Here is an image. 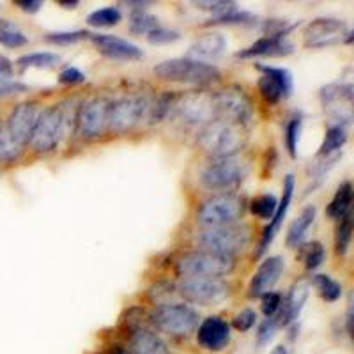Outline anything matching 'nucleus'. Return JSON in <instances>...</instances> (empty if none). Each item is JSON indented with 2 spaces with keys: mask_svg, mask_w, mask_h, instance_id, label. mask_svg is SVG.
Instances as JSON below:
<instances>
[{
  "mask_svg": "<svg viewBox=\"0 0 354 354\" xmlns=\"http://www.w3.org/2000/svg\"><path fill=\"white\" fill-rule=\"evenodd\" d=\"M246 142V129L243 124L230 122L225 119H214L213 122L205 124L198 137V144L207 153L218 158H232L234 154L239 153Z\"/></svg>",
  "mask_w": 354,
  "mask_h": 354,
  "instance_id": "obj_1",
  "label": "nucleus"
},
{
  "mask_svg": "<svg viewBox=\"0 0 354 354\" xmlns=\"http://www.w3.org/2000/svg\"><path fill=\"white\" fill-rule=\"evenodd\" d=\"M250 238H252L250 227L225 225L198 230L194 236V243L202 252L234 257L238 252H243L248 246Z\"/></svg>",
  "mask_w": 354,
  "mask_h": 354,
  "instance_id": "obj_2",
  "label": "nucleus"
},
{
  "mask_svg": "<svg viewBox=\"0 0 354 354\" xmlns=\"http://www.w3.org/2000/svg\"><path fill=\"white\" fill-rule=\"evenodd\" d=\"M154 73L163 80L179 84L204 85L211 84L220 77L216 66L209 62H198L194 59H169L154 66Z\"/></svg>",
  "mask_w": 354,
  "mask_h": 354,
  "instance_id": "obj_3",
  "label": "nucleus"
},
{
  "mask_svg": "<svg viewBox=\"0 0 354 354\" xmlns=\"http://www.w3.org/2000/svg\"><path fill=\"white\" fill-rule=\"evenodd\" d=\"M245 213V202L238 195L218 194L202 202L197 209L198 225L209 227L234 225Z\"/></svg>",
  "mask_w": 354,
  "mask_h": 354,
  "instance_id": "obj_4",
  "label": "nucleus"
},
{
  "mask_svg": "<svg viewBox=\"0 0 354 354\" xmlns=\"http://www.w3.org/2000/svg\"><path fill=\"white\" fill-rule=\"evenodd\" d=\"M234 257L211 254V252H189L177 261V273L183 278L202 277V278H220L232 273Z\"/></svg>",
  "mask_w": 354,
  "mask_h": 354,
  "instance_id": "obj_5",
  "label": "nucleus"
},
{
  "mask_svg": "<svg viewBox=\"0 0 354 354\" xmlns=\"http://www.w3.org/2000/svg\"><path fill=\"white\" fill-rule=\"evenodd\" d=\"M198 314L181 303H163L151 312V322L158 330L176 337H188L198 328Z\"/></svg>",
  "mask_w": 354,
  "mask_h": 354,
  "instance_id": "obj_6",
  "label": "nucleus"
},
{
  "mask_svg": "<svg viewBox=\"0 0 354 354\" xmlns=\"http://www.w3.org/2000/svg\"><path fill=\"white\" fill-rule=\"evenodd\" d=\"M246 176V167L238 158H218L201 170L198 181L209 192H229L239 186Z\"/></svg>",
  "mask_w": 354,
  "mask_h": 354,
  "instance_id": "obj_7",
  "label": "nucleus"
},
{
  "mask_svg": "<svg viewBox=\"0 0 354 354\" xmlns=\"http://www.w3.org/2000/svg\"><path fill=\"white\" fill-rule=\"evenodd\" d=\"M66 129H68V117L64 109L61 105L46 106L41 110L30 144L37 153H50L61 144Z\"/></svg>",
  "mask_w": 354,
  "mask_h": 354,
  "instance_id": "obj_8",
  "label": "nucleus"
},
{
  "mask_svg": "<svg viewBox=\"0 0 354 354\" xmlns=\"http://www.w3.org/2000/svg\"><path fill=\"white\" fill-rule=\"evenodd\" d=\"M151 103L144 94H128L110 103L109 129L126 133L149 117Z\"/></svg>",
  "mask_w": 354,
  "mask_h": 354,
  "instance_id": "obj_9",
  "label": "nucleus"
},
{
  "mask_svg": "<svg viewBox=\"0 0 354 354\" xmlns=\"http://www.w3.org/2000/svg\"><path fill=\"white\" fill-rule=\"evenodd\" d=\"M342 41H351V30L337 18H315L303 32V44L306 48H326Z\"/></svg>",
  "mask_w": 354,
  "mask_h": 354,
  "instance_id": "obj_10",
  "label": "nucleus"
},
{
  "mask_svg": "<svg viewBox=\"0 0 354 354\" xmlns=\"http://www.w3.org/2000/svg\"><path fill=\"white\" fill-rule=\"evenodd\" d=\"M179 292L188 301L209 306L223 301L230 294V287L220 278L192 277L183 278L179 283Z\"/></svg>",
  "mask_w": 354,
  "mask_h": 354,
  "instance_id": "obj_11",
  "label": "nucleus"
},
{
  "mask_svg": "<svg viewBox=\"0 0 354 354\" xmlns=\"http://www.w3.org/2000/svg\"><path fill=\"white\" fill-rule=\"evenodd\" d=\"M214 96L218 119H225L230 122H238L245 126L252 117V101L246 93L239 87H227L218 91Z\"/></svg>",
  "mask_w": 354,
  "mask_h": 354,
  "instance_id": "obj_12",
  "label": "nucleus"
},
{
  "mask_svg": "<svg viewBox=\"0 0 354 354\" xmlns=\"http://www.w3.org/2000/svg\"><path fill=\"white\" fill-rule=\"evenodd\" d=\"M110 101L105 97H93L85 101L77 113V126L82 137L96 138L109 128Z\"/></svg>",
  "mask_w": 354,
  "mask_h": 354,
  "instance_id": "obj_13",
  "label": "nucleus"
},
{
  "mask_svg": "<svg viewBox=\"0 0 354 354\" xmlns=\"http://www.w3.org/2000/svg\"><path fill=\"white\" fill-rule=\"evenodd\" d=\"M176 110L188 124H209L216 119L214 96L211 93H188L176 103Z\"/></svg>",
  "mask_w": 354,
  "mask_h": 354,
  "instance_id": "obj_14",
  "label": "nucleus"
},
{
  "mask_svg": "<svg viewBox=\"0 0 354 354\" xmlns=\"http://www.w3.org/2000/svg\"><path fill=\"white\" fill-rule=\"evenodd\" d=\"M257 69L262 73V77L259 78V91L268 103H278L292 94L294 80L289 69L261 64Z\"/></svg>",
  "mask_w": 354,
  "mask_h": 354,
  "instance_id": "obj_15",
  "label": "nucleus"
},
{
  "mask_svg": "<svg viewBox=\"0 0 354 354\" xmlns=\"http://www.w3.org/2000/svg\"><path fill=\"white\" fill-rule=\"evenodd\" d=\"M39 113L41 110L36 103H20L12 109L11 115L6 121V128L18 145L24 147L30 144Z\"/></svg>",
  "mask_w": 354,
  "mask_h": 354,
  "instance_id": "obj_16",
  "label": "nucleus"
},
{
  "mask_svg": "<svg viewBox=\"0 0 354 354\" xmlns=\"http://www.w3.org/2000/svg\"><path fill=\"white\" fill-rule=\"evenodd\" d=\"M91 41L97 48L101 55L109 57L112 61L121 62H133L144 59V52L140 46L129 43L128 39H122L119 36H112V34H93Z\"/></svg>",
  "mask_w": 354,
  "mask_h": 354,
  "instance_id": "obj_17",
  "label": "nucleus"
},
{
  "mask_svg": "<svg viewBox=\"0 0 354 354\" xmlns=\"http://www.w3.org/2000/svg\"><path fill=\"white\" fill-rule=\"evenodd\" d=\"M283 270H286V261L280 255H274V257H268L261 266L259 270L255 271L252 282L248 287V296L250 298H261L262 294L270 292L277 282L282 277Z\"/></svg>",
  "mask_w": 354,
  "mask_h": 354,
  "instance_id": "obj_18",
  "label": "nucleus"
},
{
  "mask_svg": "<svg viewBox=\"0 0 354 354\" xmlns=\"http://www.w3.org/2000/svg\"><path fill=\"white\" fill-rule=\"evenodd\" d=\"M294 186H296L294 176L292 174H289V176H286V179H283V194L277 205V213H274V216L270 220V225L266 227L264 232H262V239L261 243H259V250L255 252L257 257L264 255L266 250L270 248V245L274 241V238H277L278 230H280V227H282L283 220H286L287 216V211H289L290 201H292V195H294Z\"/></svg>",
  "mask_w": 354,
  "mask_h": 354,
  "instance_id": "obj_19",
  "label": "nucleus"
},
{
  "mask_svg": "<svg viewBox=\"0 0 354 354\" xmlns=\"http://www.w3.org/2000/svg\"><path fill=\"white\" fill-rule=\"evenodd\" d=\"M230 340L229 322L223 321L218 315L207 317L201 322L197 330L198 346L207 351H221Z\"/></svg>",
  "mask_w": 354,
  "mask_h": 354,
  "instance_id": "obj_20",
  "label": "nucleus"
},
{
  "mask_svg": "<svg viewBox=\"0 0 354 354\" xmlns=\"http://www.w3.org/2000/svg\"><path fill=\"white\" fill-rule=\"evenodd\" d=\"M310 292V283L306 280H299L290 287L286 298H282V305L278 308L277 319L278 326H289L290 322H294L301 314L303 305H305L306 298Z\"/></svg>",
  "mask_w": 354,
  "mask_h": 354,
  "instance_id": "obj_21",
  "label": "nucleus"
},
{
  "mask_svg": "<svg viewBox=\"0 0 354 354\" xmlns=\"http://www.w3.org/2000/svg\"><path fill=\"white\" fill-rule=\"evenodd\" d=\"M294 52L292 43L286 37H271L264 36L250 44L248 48L238 53L239 59H255V57H287Z\"/></svg>",
  "mask_w": 354,
  "mask_h": 354,
  "instance_id": "obj_22",
  "label": "nucleus"
},
{
  "mask_svg": "<svg viewBox=\"0 0 354 354\" xmlns=\"http://www.w3.org/2000/svg\"><path fill=\"white\" fill-rule=\"evenodd\" d=\"M227 50V39L220 32H207L198 37L192 46H189L188 59H194L198 62L214 61L223 55Z\"/></svg>",
  "mask_w": 354,
  "mask_h": 354,
  "instance_id": "obj_23",
  "label": "nucleus"
},
{
  "mask_svg": "<svg viewBox=\"0 0 354 354\" xmlns=\"http://www.w3.org/2000/svg\"><path fill=\"white\" fill-rule=\"evenodd\" d=\"M129 349L135 354H170L167 344L156 333L138 326L131 328Z\"/></svg>",
  "mask_w": 354,
  "mask_h": 354,
  "instance_id": "obj_24",
  "label": "nucleus"
},
{
  "mask_svg": "<svg viewBox=\"0 0 354 354\" xmlns=\"http://www.w3.org/2000/svg\"><path fill=\"white\" fill-rule=\"evenodd\" d=\"M315 214H317L315 205H306L305 209L301 211V214H299L292 223H290L289 230H287V238H286V243L289 248H299V246L303 245L310 227L314 225Z\"/></svg>",
  "mask_w": 354,
  "mask_h": 354,
  "instance_id": "obj_25",
  "label": "nucleus"
},
{
  "mask_svg": "<svg viewBox=\"0 0 354 354\" xmlns=\"http://www.w3.org/2000/svg\"><path fill=\"white\" fill-rule=\"evenodd\" d=\"M351 204H353V186L349 181L338 186L337 194L331 198V202L326 207V214L331 220H344L349 214Z\"/></svg>",
  "mask_w": 354,
  "mask_h": 354,
  "instance_id": "obj_26",
  "label": "nucleus"
},
{
  "mask_svg": "<svg viewBox=\"0 0 354 354\" xmlns=\"http://www.w3.org/2000/svg\"><path fill=\"white\" fill-rule=\"evenodd\" d=\"M347 142V129L342 124H333L326 129L324 140L319 149V156H331L333 153H338Z\"/></svg>",
  "mask_w": 354,
  "mask_h": 354,
  "instance_id": "obj_27",
  "label": "nucleus"
},
{
  "mask_svg": "<svg viewBox=\"0 0 354 354\" xmlns=\"http://www.w3.org/2000/svg\"><path fill=\"white\" fill-rule=\"evenodd\" d=\"M312 282H314L315 289L324 301L333 303L342 296V286L337 280H333L330 274H315Z\"/></svg>",
  "mask_w": 354,
  "mask_h": 354,
  "instance_id": "obj_28",
  "label": "nucleus"
},
{
  "mask_svg": "<svg viewBox=\"0 0 354 354\" xmlns=\"http://www.w3.org/2000/svg\"><path fill=\"white\" fill-rule=\"evenodd\" d=\"M61 57L52 52H34L27 53V55H21L17 61V64L20 68H53L55 64H59Z\"/></svg>",
  "mask_w": 354,
  "mask_h": 354,
  "instance_id": "obj_29",
  "label": "nucleus"
},
{
  "mask_svg": "<svg viewBox=\"0 0 354 354\" xmlns=\"http://www.w3.org/2000/svg\"><path fill=\"white\" fill-rule=\"evenodd\" d=\"M160 27V20H158L154 15H149L145 11H137L133 12L131 18H129V30L133 34H147L149 36L153 30Z\"/></svg>",
  "mask_w": 354,
  "mask_h": 354,
  "instance_id": "obj_30",
  "label": "nucleus"
},
{
  "mask_svg": "<svg viewBox=\"0 0 354 354\" xmlns=\"http://www.w3.org/2000/svg\"><path fill=\"white\" fill-rule=\"evenodd\" d=\"M122 15L117 8H103L93 11L87 17V24L91 27H113L121 21Z\"/></svg>",
  "mask_w": 354,
  "mask_h": 354,
  "instance_id": "obj_31",
  "label": "nucleus"
},
{
  "mask_svg": "<svg viewBox=\"0 0 354 354\" xmlns=\"http://www.w3.org/2000/svg\"><path fill=\"white\" fill-rule=\"evenodd\" d=\"M351 238H353V220H351V214H347L344 220L338 221V227L335 230V250H337V255L347 254Z\"/></svg>",
  "mask_w": 354,
  "mask_h": 354,
  "instance_id": "obj_32",
  "label": "nucleus"
},
{
  "mask_svg": "<svg viewBox=\"0 0 354 354\" xmlns=\"http://www.w3.org/2000/svg\"><path fill=\"white\" fill-rule=\"evenodd\" d=\"M277 205L278 201L274 195L271 194H264V195H259L257 198H254L252 205H250V209L252 213L255 214L257 218H262V220H271L277 213Z\"/></svg>",
  "mask_w": 354,
  "mask_h": 354,
  "instance_id": "obj_33",
  "label": "nucleus"
},
{
  "mask_svg": "<svg viewBox=\"0 0 354 354\" xmlns=\"http://www.w3.org/2000/svg\"><path fill=\"white\" fill-rule=\"evenodd\" d=\"M21 149L24 147L12 140L6 128V122H2L0 124V161H15L21 154Z\"/></svg>",
  "mask_w": 354,
  "mask_h": 354,
  "instance_id": "obj_34",
  "label": "nucleus"
},
{
  "mask_svg": "<svg viewBox=\"0 0 354 354\" xmlns=\"http://www.w3.org/2000/svg\"><path fill=\"white\" fill-rule=\"evenodd\" d=\"M257 18L254 15H250L246 11H230L220 17H214L209 20V25H254Z\"/></svg>",
  "mask_w": 354,
  "mask_h": 354,
  "instance_id": "obj_35",
  "label": "nucleus"
},
{
  "mask_svg": "<svg viewBox=\"0 0 354 354\" xmlns=\"http://www.w3.org/2000/svg\"><path fill=\"white\" fill-rule=\"evenodd\" d=\"M301 117L296 115L292 117L286 126V145L287 151L292 158H296L298 154V144H299V135H301Z\"/></svg>",
  "mask_w": 354,
  "mask_h": 354,
  "instance_id": "obj_36",
  "label": "nucleus"
},
{
  "mask_svg": "<svg viewBox=\"0 0 354 354\" xmlns=\"http://www.w3.org/2000/svg\"><path fill=\"white\" fill-rule=\"evenodd\" d=\"M194 6L205 9V11H213L216 17L238 9V4L236 2H229V0H197V2H194Z\"/></svg>",
  "mask_w": 354,
  "mask_h": 354,
  "instance_id": "obj_37",
  "label": "nucleus"
},
{
  "mask_svg": "<svg viewBox=\"0 0 354 354\" xmlns=\"http://www.w3.org/2000/svg\"><path fill=\"white\" fill-rule=\"evenodd\" d=\"M326 257V252H324V246L319 241L312 243V245L306 246L305 250V266L306 270H317L319 266L324 262Z\"/></svg>",
  "mask_w": 354,
  "mask_h": 354,
  "instance_id": "obj_38",
  "label": "nucleus"
},
{
  "mask_svg": "<svg viewBox=\"0 0 354 354\" xmlns=\"http://www.w3.org/2000/svg\"><path fill=\"white\" fill-rule=\"evenodd\" d=\"M88 34L85 30H73V32H52L46 34L44 39L52 44H61V46H68V44H75L78 41L85 39Z\"/></svg>",
  "mask_w": 354,
  "mask_h": 354,
  "instance_id": "obj_39",
  "label": "nucleus"
},
{
  "mask_svg": "<svg viewBox=\"0 0 354 354\" xmlns=\"http://www.w3.org/2000/svg\"><path fill=\"white\" fill-rule=\"evenodd\" d=\"M28 43V37L24 32H20L17 27L4 28L0 30V44L2 46H8V48H18V46H24Z\"/></svg>",
  "mask_w": 354,
  "mask_h": 354,
  "instance_id": "obj_40",
  "label": "nucleus"
},
{
  "mask_svg": "<svg viewBox=\"0 0 354 354\" xmlns=\"http://www.w3.org/2000/svg\"><path fill=\"white\" fill-rule=\"evenodd\" d=\"M280 305H282V294L280 292L270 290V292H266L261 296V308L266 317H274Z\"/></svg>",
  "mask_w": 354,
  "mask_h": 354,
  "instance_id": "obj_41",
  "label": "nucleus"
},
{
  "mask_svg": "<svg viewBox=\"0 0 354 354\" xmlns=\"http://www.w3.org/2000/svg\"><path fill=\"white\" fill-rule=\"evenodd\" d=\"M278 328H280V326H278L277 319H274V317L266 319V321L262 322L261 326H259V330H257L259 346H268V344L273 340V337H274V333H277Z\"/></svg>",
  "mask_w": 354,
  "mask_h": 354,
  "instance_id": "obj_42",
  "label": "nucleus"
},
{
  "mask_svg": "<svg viewBox=\"0 0 354 354\" xmlns=\"http://www.w3.org/2000/svg\"><path fill=\"white\" fill-rule=\"evenodd\" d=\"M255 321H257V314H255L254 310L246 308L241 310V312L232 319V326L238 331H248L254 328Z\"/></svg>",
  "mask_w": 354,
  "mask_h": 354,
  "instance_id": "obj_43",
  "label": "nucleus"
},
{
  "mask_svg": "<svg viewBox=\"0 0 354 354\" xmlns=\"http://www.w3.org/2000/svg\"><path fill=\"white\" fill-rule=\"evenodd\" d=\"M147 39H149L151 44H169V43H174V41L179 39V32H176V30H170V28L158 27L156 30H153V32L147 36Z\"/></svg>",
  "mask_w": 354,
  "mask_h": 354,
  "instance_id": "obj_44",
  "label": "nucleus"
},
{
  "mask_svg": "<svg viewBox=\"0 0 354 354\" xmlns=\"http://www.w3.org/2000/svg\"><path fill=\"white\" fill-rule=\"evenodd\" d=\"M85 80H87V78H85L84 73H82L78 68H71V66L62 69L61 75H59V82L64 85H78V84H84Z\"/></svg>",
  "mask_w": 354,
  "mask_h": 354,
  "instance_id": "obj_45",
  "label": "nucleus"
},
{
  "mask_svg": "<svg viewBox=\"0 0 354 354\" xmlns=\"http://www.w3.org/2000/svg\"><path fill=\"white\" fill-rule=\"evenodd\" d=\"M25 85L18 84V82L11 80H0V97H8L12 94H20L25 91Z\"/></svg>",
  "mask_w": 354,
  "mask_h": 354,
  "instance_id": "obj_46",
  "label": "nucleus"
},
{
  "mask_svg": "<svg viewBox=\"0 0 354 354\" xmlns=\"http://www.w3.org/2000/svg\"><path fill=\"white\" fill-rule=\"evenodd\" d=\"M17 6L21 9V11L30 12V15H32V12H37L41 8H43V2H41V0H18Z\"/></svg>",
  "mask_w": 354,
  "mask_h": 354,
  "instance_id": "obj_47",
  "label": "nucleus"
},
{
  "mask_svg": "<svg viewBox=\"0 0 354 354\" xmlns=\"http://www.w3.org/2000/svg\"><path fill=\"white\" fill-rule=\"evenodd\" d=\"M12 77V62L8 57L0 55V80H9Z\"/></svg>",
  "mask_w": 354,
  "mask_h": 354,
  "instance_id": "obj_48",
  "label": "nucleus"
},
{
  "mask_svg": "<svg viewBox=\"0 0 354 354\" xmlns=\"http://www.w3.org/2000/svg\"><path fill=\"white\" fill-rule=\"evenodd\" d=\"M126 6H133L135 9H138V11H142V9L145 8V6H149L151 2H131V0H128V2H124Z\"/></svg>",
  "mask_w": 354,
  "mask_h": 354,
  "instance_id": "obj_49",
  "label": "nucleus"
},
{
  "mask_svg": "<svg viewBox=\"0 0 354 354\" xmlns=\"http://www.w3.org/2000/svg\"><path fill=\"white\" fill-rule=\"evenodd\" d=\"M59 6H62V8L66 9H75L78 6L77 0H73V2H64V0H59Z\"/></svg>",
  "mask_w": 354,
  "mask_h": 354,
  "instance_id": "obj_50",
  "label": "nucleus"
},
{
  "mask_svg": "<svg viewBox=\"0 0 354 354\" xmlns=\"http://www.w3.org/2000/svg\"><path fill=\"white\" fill-rule=\"evenodd\" d=\"M271 354H289V351H287L283 346H277L273 351H271Z\"/></svg>",
  "mask_w": 354,
  "mask_h": 354,
  "instance_id": "obj_51",
  "label": "nucleus"
},
{
  "mask_svg": "<svg viewBox=\"0 0 354 354\" xmlns=\"http://www.w3.org/2000/svg\"><path fill=\"white\" fill-rule=\"evenodd\" d=\"M11 27H15V25L9 24L8 20H0V30H4V28H11Z\"/></svg>",
  "mask_w": 354,
  "mask_h": 354,
  "instance_id": "obj_52",
  "label": "nucleus"
},
{
  "mask_svg": "<svg viewBox=\"0 0 354 354\" xmlns=\"http://www.w3.org/2000/svg\"><path fill=\"white\" fill-rule=\"evenodd\" d=\"M0 124H2V119H0Z\"/></svg>",
  "mask_w": 354,
  "mask_h": 354,
  "instance_id": "obj_53",
  "label": "nucleus"
}]
</instances>
